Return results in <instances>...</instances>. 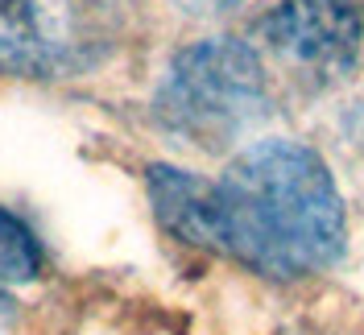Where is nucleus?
I'll use <instances>...</instances> for the list:
<instances>
[{
  "label": "nucleus",
  "instance_id": "1",
  "mask_svg": "<svg viewBox=\"0 0 364 335\" xmlns=\"http://www.w3.org/2000/svg\"><path fill=\"white\" fill-rule=\"evenodd\" d=\"M220 252L245 269L298 282L343 257L348 220L327 161L286 137L257 141L228 161L215 182Z\"/></svg>",
  "mask_w": 364,
  "mask_h": 335
},
{
  "label": "nucleus",
  "instance_id": "2",
  "mask_svg": "<svg viewBox=\"0 0 364 335\" xmlns=\"http://www.w3.org/2000/svg\"><path fill=\"white\" fill-rule=\"evenodd\" d=\"M269 116L265 63L240 38H203L170 58L154 91V120L199 149H224Z\"/></svg>",
  "mask_w": 364,
  "mask_h": 335
},
{
  "label": "nucleus",
  "instance_id": "3",
  "mask_svg": "<svg viewBox=\"0 0 364 335\" xmlns=\"http://www.w3.org/2000/svg\"><path fill=\"white\" fill-rule=\"evenodd\" d=\"M257 54L265 50L294 83L331 87L352 75L364 46L360 0H282L257 29Z\"/></svg>",
  "mask_w": 364,
  "mask_h": 335
},
{
  "label": "nucleus",
  "instance_id": "4",
  "mask_svg": "<svg viewBox=\"0 0 364 335\" xmlns=\"http://www.w3.org/2000/svg\"><path fill=\"white\" fill-rule=\"evenodd\" d=\"M100 50L104 25L95 0H0V75H75Z\"/></svg>",
  "mask_w": 364,
  "mask_h": 335
},
{
  "label": "nucleus",
  "instance_id": "5",
  "mask_svg": "<svg viewBox=\"0 0 364 335\" xmlns=\"http://www.w3.org/2000/svg\"><path fill=\"white\" fill-rule=\"evenodd\" d=\"M149 203L158 223L178 236L182 245L220 252V207H215V182L199 179L178 166H149Z\"/></svg>",
  "mask_w": 364,
  "mask_h": 335
},
{
  "label": "nucleus",
  "instance_id": "6",
  "mask_svg": "<svg viewBox=\"0 0 364 335\" xmlns=\"http://www.w3.org/2000/svg\"><path fill=\"white\" fill-rule=\"evenodd\" d=\"M42 273V248L13 211L0 207V286H25Z\"/></svg>",
  "mask_w": 364,
  "mask_h": 335
},
{
  "label": "nucleus",
  "instance_id": "7",
  "mask_svg": "<svg viewBox=\"0 0 364 335\" xmlns=\"http://www.w3.org/2000/svg\"><path fill=\"white\" fill-rule=\"evenodd\" d=\"M170 4L191 13V17H215V13H228V9H236L245 0H170Z\"/></svg>",
  "mask_w": 364,
  "mask_h": 335
}]
</instances>
